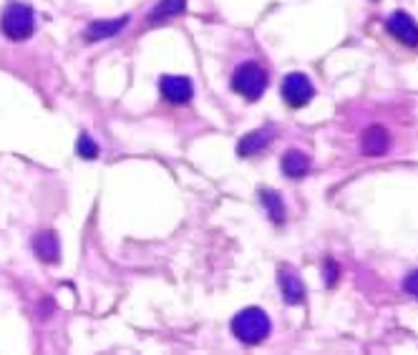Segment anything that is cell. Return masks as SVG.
Segmentation results:
<instances>
[{
	"instance_id": "1",
	"label": "cell",
	"mask_w": 418,
	"mask_h": 355,
	"mask_svg": "<svg viewBox=\"0 0 418 355\" xmlns=\"http://www.w3.org/2000/svg\"><path fill=\"white\" fill-rule=\"evenodd\" d=\"M269 330H272V322H269L267 313L260 308H245L232 318V332L245 345L262 343L269 335Z\"/></svg>"
},
{
	"instance_id": "2",
	"label": "cell",
	"mask_w": 418,
	"mask_h": 355,
	"mask_svg": "<svg viewBox=\"0 0 418 355\" xmlns=\"http://www.w3.org/2000/svg\"><path fill=\"white\" fill-rule=\"evenodd\" d=\"M267 71L257 64V61H245L232 74V91L245 96L247 101H257L267 88Z\"/></svg>"
},
{
	"instance_id": "3",
	"label": "cell",
	"mask_w": 418,
	"mask_h": 355,
	"mask_svg": "<svg viewBox=\"0 0 418 355\" xmlns=\"http://www.w3.org/2000/svg\"><path fill=\"white\" fill-rule=\"evenodd\" d=\"M35 16L33 8L25 3H8L3 16H0V30L11 40H25L33 35Z\"/></svg>"
},
{
	"instance_id": "4",
	"label": "cell",
	"mask_w": 418,
	"mask_h": 355,
	"mask_svg": "<svg viewBox=\"0 0 418 355\" xmlns=\"http://www.w3.org/2000/svg\"><path fill=\"white\" fill-rule=\"evenodd\" d=\"M280 93L290 109H303L305 103H310L315 96V86L305 74H290L282 78Z\"/></svg>"
},
{
	"instance_id": "5",
	"label": "cell",
	"mask_w": 418,
	"mask_h": 355,
	"mask_svg": "<svg viewBox=\"0 0 418 355\" xmlns=\"http://www.w3.org/2000/svg\"><path fill=\"white\" fill-rule=\"evenodd\" d=\"M159 91L169 103H187L195 96V83L184 76H161Z\"/></svg>"
},
{
	"instance_id": "6",
	"label": "cell",
	"mask_w": 418,
	"mask_h": 355,
	"mask_svg": "<svg viewBox=\"0 0 418 355\" xmlns=\"http://www.w3.org/2000/svg\"><path fill=\"white\" fill-rule=\"evenodd\" d=\"M277 285H280V295L287 305H300L305 300V285L292 267L277 269Z\"/></svg>"
},
{
	"instance_id": "7",
	"label": "cell",
	"mask_w": 418,
	"mask_h": 355,
	"mask_svg": "<svg viewBox=\"0 0 418 355\" xmlns=\"http://www.w3.org/2000/svg\"><path fill=\"white\" fill-rule=\"evenodd\" d=\"M385 25H388V30L401 40V43H406V46H411V48L418 46V23L406 11H395L393 16L388 18Z\"/></svg>"
},
{
	"instance_id": "8",
	"label": "cell",
	"mask_w": 418,
	"mask_h": 355,
	"mask_svg": "<svg viewBox=\"0 0 418 355\" xmlns=\"http://www.w3.org/2000/svg\"><path fill=\"white\" fill-rule=\"evenodd\" d=\"M33 252L40 262H46V264L58 262V257H61V242H58L56 232H51V229L38 232V235L33 237Z\"/></svg>"
},
{
	"instance_id": "9",
	"label": "cell",
	"mask_w": 418,
	"mask_h": 355,
	"mask_svg": "<svg viewBox=\"0 0 418 355\" xmlns=\"http://www.w3.org/2000/svg\"><path fill=\"white\" fill-rule=\"evenodd\" d=\"M272 139H275V132H272V129H255V132H250L247 136L240 139L237 154L252 156V154H257V151H265L269 144H272Z\"/></svg>"
},
{
	"instance_id": "10",
	"label": "cell",
	"mask_w": 418,
	"mask_h": 355,
	"mask_svg": "<svg viewBox=\"0 0 418 355\" xmlns=\"http://www.w3.org/2000/svg\"><path fill=\"white\" fill-rule=\"evenodd\" d=\"M280 166H282V174H285V177L300 179L310 172V159L305 151L290 149V151H285V156L280 159Z\"/></svg>"
},
{
	"instance_id": "11",
	"label": "cell",
	"mask_w": 418,
	"mask_h": 355,
	"mask_svg": "<svg viewBox=\"0 0 418 355\" xmlns=\"http://www.w3.org/2000/svg\"><path fill=\"white\" fill-rule=\"evenodd\" d=\"M388 132L383 127H371L361 139V149L368 156H381L388 151Z\"/></svg>"
},
{
	"instance_id": "12",
	"label": "cell",
	"mask_w": 418,
	"mask_h": 355,
	"mask_svg": "<svg viewBox=\"0 0 418 355\" xmlns=\"http://www.w3.org/2000/svg\"><path fill=\"white\" fill-rule=\"evenodd\" d=\"M129 25V16H121L114 18V21H93L86 30V38L88 40H103V38H111L116 35L119 30H124Z\"/></svg>"
},
{
	"instance_id": "13",
	"label": "cell",
	"mask_w": 418,
	"mask_h": 355,
	"mask_svg": "<svg viewBox=\"0 0 418 355\" xmlns=\"http://www.w3.org/2000/svg\"><path fill=\"white\" fill-rule=\"evenodd\" d=\"M260 202H262L265 212H267V217L272 222L275 224L285 222V202H282V197L275 190H260Z\"/></svg>"
},
{
	"instance_id": "14",
	"label": "cell",
	"mask_w": 418,
	"mask_h": 355,
	"mask_svg": "<svg viewBox=\"0 0 418 355\" xmlns=\"http://www.w3.org/2000/svg\"><path fill=\"white\" fill-rule=\"evenodd\" d=\"M184 8H187V0H159V3L149 11V23L169 21V18L179 16Z\"/></svg>"
},
{
	"instance_id": "15",
	"label": "cell",
	"mask_w": 418,
	"mask_h": 355,
	"mask_svg": "<svg viewBox=\"0 0 418 355\" xmlns=\"http://www.w3.org/2000/svg\"><path fill=\"white\" fill-rule=\"evenodd\" d=\"M76 151H79L81 159H96V156H98V144L93 141L88 134H81L79 141H76Z\"/></svg>"
},
{
	"instance_id": "16",
	"label": "cell",
	"mask_w": 418,
	"mask_h": 355,
	"mask_svg": "<svg viewBox=\"0 0 418 355\" xmlns=\"http://www.w3.org/2000/svg\"><path fill=\"white\" fill-rule=\"evenodd\" d=\"M403 290L408 292V295H413V298H418V269H413V272H408L406 280H403Z\"/></svg>"
},
{
	"instance_id": "17",
	"label": "cell",
	"mask_w": 418,
	"mask_h": 355,
	"mask_svg": "<svg viewBox=\"0 0 418 355\" xmlns=\"http://www.w3.org/2000/svg\"><path fill=\"white\" fill-rule=\"evenodd\" d=\"M335 275H338V267L330 262V269H327V285H332V282H335Z\"/></svg>"
}]
</instances>
